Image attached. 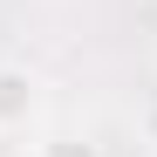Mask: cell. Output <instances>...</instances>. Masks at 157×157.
Returning <instances> with one entry per match:
<instances>
[{
  "mask_svg": "<svg viewBox=\"0 0 157 157\" xmlns=\"http://www.w3.org/2000/svg\"><path fill=\"white\" fill-rule=\"evenodd\" d=\"M34 116H41V75L21 62H0V137L28 130Z\"/></svg>",
  "mask_w": 157,
  "mask_h": 157,
  "instance_id": "obj_1",
  "label": "cell"
}]
</instances>
